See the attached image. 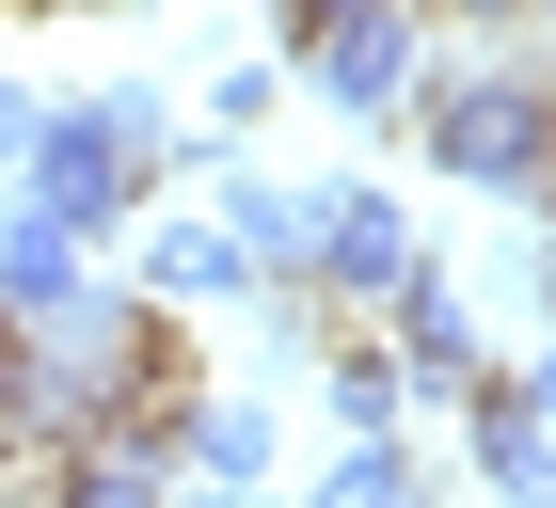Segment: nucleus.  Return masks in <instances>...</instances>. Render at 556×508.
<instances>
[{
    "label": "nucleus",
    "mask_w": 556,
    "mask_h": 508,
    "mask_svg": "<svg viewBox=\"0 0 556 508\" xmlns=\"http://www.w3.org/2000/svg\"><path fill=\"white\" fill-rule=\"evenodd\" d=\"M239 287H270L239 223H160L143 239V302H239Z\"/></svg>",
    "instance_id": "39448f33"
},
{
    "label": "nucleus",
    "mask_w": 556,
    "mask_h": 508,
    "mask_svg": "<svg viewBox=\"0 0 556 508\" xmlns=\"http://www.w3.org/2000/svg\"><path fill=\"white\" fill-rule=\"evenodd\" d=\"M397 397H414L397 334H334V414H350V429H397Z\"/></svg>",
    "instance_id": "9b49d317"
},
{
    "label": "nucleus",
    "mask_w": 556,
    "mask_h": 508,
    "mask_svg": "<svg viewBox=\"0 0 556 508\" xmlns=\"http://www.w3.org/2000/svg\"><path fill=\"white\" fill-rule=\"evenodd\" d=\"M525 397H541V414H556V366H541V381H525Z\"/></svg>",
    "instance_id": "dca6fc26"
},
{
    "label": "nucleus",
    "mask_w": 556,
    "mask_h": 508,
    "mask_svg": "<svg viewBox=\"0 0 556 508\" xmlns=\"http://www.w3.org/2000/svg\"><path fill=\"white\" fill-rule=\"evenodd\" d=\"M143 175H160V112H143V96H80V112H33L16 191H33V207H64L80 239H112V223L143 207Z\"/></svg>",
    "instance_id": "f03ea898"
},
{
    "label": "nucleus",
    "mask_w": 556,
    "mask_h": 508,
    "mask_svg": "<svg viewBox=\"0 0 556 508\" xmlns=\"http://www.w3.org/2000/svg\"><path fill=\"white\" fill-rule=\"evenodd\" d=\"M382 334H397V366L429 381V397H477V318L445 287H414V302H382Z\"/></svg>",
    "instance_id": "0eeeda50"
},
{
    "label": "nucleus",
    "mask_w": 556,
    "mask_h": 508,
    "mask_svg": "<svg viewBox=\"0 0 556 508\" xmlns=\"http://www.w3.org/2000/svg\"><path fill=\"white\" fill-rule=\"evenodd\" d=\"M48 16H128V0H48Z\"/></svg>",
    "instance_id": "2eb2a0df"
},
{
    "label": "nucleus",
    "mask_w": 556,
    "mask_h": 508,
    "mask_svg": "<svg viewBox=\"0 0 556 508\" xmlns=\"http://www.w3.org/2000/svg\"><path fill=\"white\" fill-rule=\"evenodd\" d=\"M318 508H429V477H414V445H382V429H350V461L318 477Z\"/></svg>",
    "instance_id": "9d476101"
},
{
    "label": "nucleus",
    "mask_w": 556,
    "mask_h": 508,
    "mask_svg": "<svg viewBox=\"0 0 556 508\" xmlns=\"http://www.w3.org/2000/svg\"><path fill=\"white\" fill-rule=\"evenodd\" d=\"M0 302H16V318L80 302V223H64V207H33V191L0 207Z\"/></svg>",
    "instance_id": "423d86ee"
},
{
    "label": "nucleus",
    "mask_w": 556,
    "mask_h": 508,
    "mask_svg": "<svg viewBox=\"0 0 556 508\" xmlns=\"http://www.w3.org/2000/svg\"><path fill=\"white\" fill-rule=\"evenodd\" d=\"M16 160H33V96L0 80V175H16Z\"/></svg>",
    "instance_id": "ddd939ff"
},
{
    "label": "nucleus",
    "mask_w": 556,
    "mask_h": 508,
    "mask_svg": "<svg viewBox=\"0 0 556 508\" xmlns=\"http://www.w3.org/2000/svg\"><path fill=\"white\" fill-rule=\"evenodd\" d=\"M445 16H462V33H509V16H525V0H445Z\"/></svg>",
    "instance_id": "4468645a"
},
{
    "label": "nucleus",
    "mask_w": 556,
    "mask_h": 508,
    "mask_svg": "<svg viewBox=\"0 0 556 508\" xmlns=\"http://www.w3.org/2000/svg\"><path fill=\"white\" fill-rule=\"evenodd\" d=\"M302 287H334V302H414L429 287V239L382 207V191H318V239H302Z\"/></svg>",
    "instance_id": "7ed1b4c3"
},
{
    "label": "nucleus",
    "mask_w": 556,
    "mask_h": 508,
    "mask_svg": "<svg viewBox=\"0 0 556 508\" xmlns=\"http://www.w3.org/2000/svg\"><path fill=\"white\" fill-rule=\"evenodd\" d=\"M334 16H366V0H270V48H287V64H302V48L334 33Z\"/></svg>",
    "instance_id": "f8f14e48"
},
{
    "label": "nucleus",
    "mask_w": 556,
    "mask_h": 508,
    "mask_svg": "<svg viewBox=\"0 0 556 508\" xmlns=\"http://www.w3.org/2000/svg\"><path fill=\"white\" fill-rule=\"evenodd\" d=\"M429 160L462 191H509V207H556V64H429Z\"/></svg>",
    "instance_id": "f257e3e1"
},
{
    "label": "nucleus",
    "mask_w": 556,
    "mask_h": 508,
    "mask_svg": "<svg viewBox=\"0 0 556 508\" xmlns=\"http://www.w3.org/2000/svg\"><path fill=\"white\" fill-rule=\"evenodd\" d=\"M477 477H493V493H541L556 477V445H541V397H509V381H477Z\"/></svg>",
    "instance_id": "6e6552de"
},
{
    "label": "nucleus",
    "mask_w": 556,
    "mask_h": 508,
    "mask_svg": "<svg viewBox=\"0 0 556 508\" xmlns=\"http://www.w3.org/2000/svg\"><path fill=\"white\" fill-rule=\"evenodd\" d=\"M175 461H191V477H223V493H255V477H270V414H239V397H191V414H175Z\"/></svg>",
    "instance_id": "1a4fd4ad"
},
{
    "label": "nucleus",
    "mask_w": 556,
    "mask_h": 508,
    "mask_svg": "<svg viewBox=\"0 0 556 508\" xmlns=\"http://www.w3.org/2000/svg\"><path fill=\"white\" fill-rule=\"evenodd\" d=\"M302 80L334 96V112H414L429 96V16L414 0H366V16H334V33L302 48Z\"/></svg>",
    "instance_id": "20e7f679"
}]
</instances>
